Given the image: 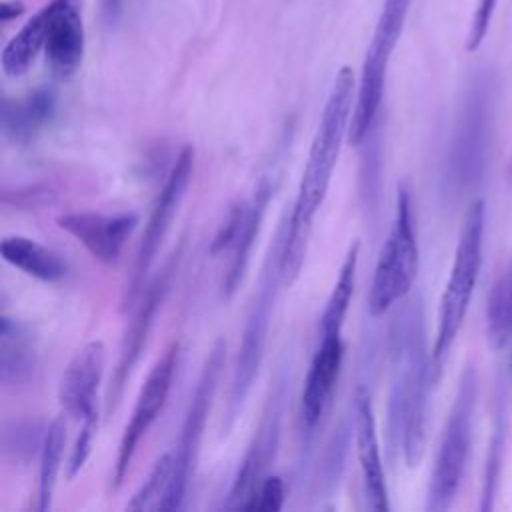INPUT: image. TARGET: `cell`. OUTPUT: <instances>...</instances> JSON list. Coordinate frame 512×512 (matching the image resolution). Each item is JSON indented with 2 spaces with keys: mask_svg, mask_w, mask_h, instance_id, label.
Returning a JSON list of instances; mask_svg holds the SVG:
<instances>
[{
  "mask_svg": "<svg viewBox=\"0 0 512 512\" xmlns=\"http://www.w3.org/2000/svg\"><path fill=\"white\" fill-rule=\"evenodd\" d=\"M56 92L48 86H40L24 98L2 100V132L14 144H30L56 116Z\"/></svg>",
  "mask_w": 512,
  "mask_h": 512,
  "instance_id": "cell-20",
  "label": "cell"
},
{
  "mask_svg": "<svg viewBox=\"0 0 512 512\" xmlns=\"http://www.w3.org/2000/svg\"><path fill=\"white\" fill-rule=\"evenodd\" d=\"M354 444H356V458L362 474L366 506L376 512L390 510L388 486H386L378 430H376L374 404L364 384H360L354 392Z\"/></svg>",
  "mask_w": 512,
  "mask_h": 512,
  "instance_id": "cell-15",
  "label": "cell"
},
{
  "mask_svg": "<svg viewBox=\"0 0 512 512\" xmlns=\"http://www.w3.org/2000/svg\"><path fill=\"white\" fill-rule=\"evenodd\" d=\"M26 10L22 0H6L0 4V22H10L14 18H18L22 12Z\"/></svg>",
  "mask_w": 512,
  "mask_h": 512,
  "instance_id": "cell-36",
  "label": "cell"
},
{
  "mask_svg": "<svg viewBox=\"0 0 512 512\" xmlns=\"http://www.w3.org/2000/svg\"><path fill=\"white\" fill-rule=\"evenodd\" d=\"M0 254L8 264L40 282H58L68 272L58 252L28 236H6L0 244Z\"/></svg>",
  "mask_w": 512,
  "mask_h": 512,
  "instance_id": "cell-22",
  "label": "cell"
},
{
  "mask_svg": "<svg viewBox=\"0 0 512 512\" xmlns=\"http://www.w3.org/2000/svg\"><path fill=\"white\" fill-rule=\"evenodd\" d=\"M102 4H104V16H106V20H108L110 24L116 22L118 16H120L122 0H102Z\"/></svg>",
  "mask_w": 512,
  "mask_h": 512,
  "instance_id": "cell-37",
  "label": "cell"
},
{
  "mask_svg": "<svg viewBox=\"0 0 512 512\" xmlns=\"http://www.w3.org/2000/svg\"><path fill=\"white\" fill-rule=\"evenodd\" d=\"M496 88V74L490 68L474 70L464 86L448 142L444 172L446 186L454 194L470 192L486 174Z\"/></svg>",
  "mask_w": 512,
  "mask_h": 512,
  "instance_id": "cell-2",
  "label": "cell"
},
{
  "mask_svg": "<svg viewBox=\"0 0 512 512\" xmlns=\"http://www.w3.org/2000/svg\"><path fill=\"white\" fill-rule=\"evenodd\" d=\"M344 360L342 332L320 334L318 348L312 356L310 368L304 378L302 398H300V418L308 434H312L326 414L332 400L336 380Z\"/></svg>",
  "mask_w": 512,
  "mask_h": 512,
  "instance_id": "cell-17",
  "label": "cell"
},
{
  "mask_svg": "<svg viewBox=\"0 0 512 512\" xmlns=\"http://www.w3.org/2000/svg\"><path fill=\"white\" fill-rule=\"evenodd\" d=\"M388 62H390L388 58L366 50L360 82L356 88L350 130H348V142L354 146L362 144L364 138L374 128V122L378 118V110L382 104V96H384Z\"/></svg>",
  "mask_w": 512,
  "mask_h": 512,
  "instance_id": "cell-21",
  "label": "cell"
},
{
  "mask_svg": "<svg viewBox=\"0 0 512 512\" xmlns=\"http://www.w3.org/2000/svg\"><path fill=\"white\" fill-rule=\"evenodd\" d=\"M106 348L100 340L86 342L60 376L58 400L66 416L82 422L98 412V388L104 376Z\"/></svg>",
  "mask_w": 512,
  "mask_h": 512,
  "instance_id": "cell-16",
  "label": "cell"
},
{
  "mask_svg": "<svg viewBox=\"0 0 512 512\" xmlns=\"http://www.w3.org/2000/svg\"><path fill=\"white\" fill-rule=\"evenodd\" d=\"M178 354H180V346H178V342H172L162 352V356L154 362L144 384L140 386L130 420H128V424L122 432L120 444H118V452H116V460H114V468H112V490H118L122 486V482L130 470V464L134 460V454L138 450L140 440L146 436L150 426L156 422V418L160 416V412L168 400L172 380L176 374V366H178Z\"/></svg>",
  "mask_w": 512,
  "mask_h": 512,
  "instance_id": "cell-12",
  "label": "cell"
},
{
  "mask_svg": "<svg viewBox=\"0 0 512 512\" xmlns=\"http://www.w3.org/2000/svg\"><path fill=\"white\" fill-rule=\"evenodd\" d=\"M478 396V376L472 364H468L458 382V390L454 394L442 440L436 452L434 468L430 474L426 510L444 512L452 506L458 488L464 478L466 462L470 456L472 444V422L474 408Z\"/></svg>",
  "mask_w": 512,
  "mask_h": 512,
  "instance_id": "cell-6",
  "label": "cell"
},
{
  "mask_svg": "<svg viewBox=\"0 0 512 512\" xmlns=\"http://www.w3.org/2000/svg\"><path fill=\"white\" fill-rule=\"evenodd\" d=\"M286 224H288V214L278 224L276 236L268 246L260 278L256 284V290L252 294V302L246 312L244 328H242V338L238 344V354L232 366V378H230V392H228V402H226V416L222 420L224 432L230 430L234 424L236 416L240 414L250 388L260 372L262 360H264V350L268 342V330H270V320H272V310L274 302L278 296V288L282 284V272H280V252H282V242L286 236Z\"/></svg>",
  "mask_w": 512,
  "mask_h": 512,
  "instance_id": "cell-4",
  "label": "cell"
},
{
  "mask_svg": "<svg viewBox=\"0 0 512 512\" xmlns=\"http://www.w3.org/2000/svg\"><path fill=\"white\" fill-rule=\"evenodd\" d=\"M226 364V340L218 338L200 370V376L196 380L194 392L190 396L178 442L174 448V472L168 486V492L160 504V510H178L184 506V496L190 486V480L194 478L198 452L206 428V420L210 414V408L214 404V396L222 378V370Z\"/></svg>",
  "mask_w": 512,
  "mask_h": 512,
  "instance_id": "cell-8",
  "label": "cell"
},
{
  "mask_svg": "<svg viewBox=\"0 0 512 512\" xmlns=\"http://www.w3.org/2000/svg\"><path fill=\"white\" fill-rule=\"evenodd\" d=\"M354 88L356 78L350 66H342L336 72L334 84L330 88L318 130L312 138L306 166L298 184V192L290 210V218L312 224L316 212L320 210L336 168L342 142L348 140L350 118L354 110Z\"/></svg>",
  "mask_w": 512,
  "mask_h": 512,
  "instance_id": "cell-3",
  "label": "cell"
},
{
  "mask_svg": "<svg viewBox=\"0 0 512 512\" xmlns=\"http://www.w3.org/2000/svg\"><path fill=\"white\" fill-rule=\"evenodd\" d=\"M54 196V192L48 188V186H42V184H32V186H26V188H18L14 192H10L8 188H4L2 192V202L8 206H24V208H36V206H42L46 202H50Z\"/></svg>",
  "mask_w": 512,
  "mask_h": 512,
  "instance_id": "cell-35",
  "label": "cell"
},
{
  "mask_svg": "<svg viewBox=\"0 0 512 512\" xmlns=\"http://www.w3.org/2000/svg\"><path fill=\"white\" fill-rule=\"evenodd\" d=\"M418 264L420 252L414 228L412 200L408 190L400 186L396 196L394 222L388 238L380 248L368 290L370 316H382L394 304L406 300L418 276Z\"/></svg>",
  "mask_w": 512,
  "mask_h": 512,
  "instance_id": "cell-7",
  "label": "cell"
},
{
  "mask_svg": "<svg viewBox=\"0 0 512 512\" xmlns=\"http://www.w3.org/2000/svg\"><path fill=\"white\" fill-rule=\"evenodd\" d=\"M358 256H360V242L354 240L348 246V252L344 256V262L340 266L338 278L332 286V292L324 304V310L320 314V334H332L342 332L350 300L356 286V270H358Z\"/></svg>",
  "mask_w": 512,
  "mask_h": 512,
  "instance_id": "cell-24",
  "label": "cell"
},
{
  "mask_svg": "<svg viewBox=\"0 0 512 512\" xmlns=\"http://www.w3.org/2000/svg\"><path fill=\"white\" fill-rule=\"evenodd\" d=\"M390 392L386 434L392 456H402L408 468L420 464L426 444L428 392L436 384L432 356L426 350L422 300L410 298L390 324Z\"/></svg>",
  "mask_w": 512,
  "mask_h": 512,
  "instance_id": "cell-1",
  "label": "cell"
},
{
  "mask_svg": "<svg viewBox=\"0 0 512 512\" xmlns=\"http://www.w3.org/2000/svg\"><path fill=\"white\" fill-rule=\"evenodd\" d=\"M194 174V148L186 144L180 154L176 156L174 166L170 168L162 190L158 192V198L154 202V208L148 216V222L144 226L132 270L128 274V282L124 288V308L134 306L140 292L146 286V278L150 274V268L158 256V250L172 226L174 216L180 210V204L186 196V190L190 186Z\"/></svg>",
  "mask_w": 512,
  "mask_h": 512,
  "instance_id": "cell-10",
  "label": "cell"
},
{
  "mask_svg": "<svg viewBox=\"0 0 512 512\" xmlns=\"http://www.w3.org/2000/svg\"><path fill=\"white\" fill-rule=\"evenodd\" d=\"M172 472H174V454L166 452L154 462L146 480L126 502V510H134V512L160 510V504H162V500L168 492L170 480H172Z\"/></svg>",
  "mask_w": 512,
  "mask_h": 512,
  "instance_id": "cell-28",
  "label": "cell"
},
{
  "mask_svg": "<svg viewBox=\"0 0 512 512\" xmlns=\"http://www.w3.org/2000/svg\"><path fill=\"white\" fill-rule=\"evenodd\" d=\"M46 430L34 420H6L2 424V452L12 460H28L42 448Z\"/></svg>",
  "mask_w": 512,
  "mask_h": 512,
  "instance_id": "cell-31",
  "label": "cell"
},
{
  "mask_svg": "<svg viewBox=\"0 0 512 512\" xmlns=\"http://www.w3.org/2000/svg\"><path fill=\"white\" fill-rule=\"evenodd\" d=\"M410 4H412V0H384L372 42L368 46V52H374V54L390 60V56L398 44V38L402 34Z\"/></svg>",
  "mask_w": 512,
  "mask_h": 512,
  "instance_id": "cell-30",
  "label": "cell"
},
{
  "mask_svg": "<svg viewBox=\"0 0 512 512\" xmlns=\"http://www.w3.org/2000/svg\"><path fill=\"white\" fill-rule=\"evenodd\" d=\"M486 334L492 348H502L512 334V272L492 282L486 300Z\"/></svg>",
  "mask_w": 512,
  "mask_h": 512,
  "instance_id": "cell-26",
  "label": "cell"
},
{
  "mask_svg": "<svg viewBox=\"0 0 512 512\" xmlns=\"http://www.w3.org/2000/svg\"><path fill=\"white\" fill-rule=\"evenodd\" d=\"M496 4L498 0H476L474 14L470 18V28L466 34V52H476L482 46L490 30L492 16L496 12Z\"/></svg>",
  "mask_w": 512,
  "mask_h": 512,
  "instance_id": "cell-34",
  "label": "cell"
},
{
  "mask_svg": "<svg viewBox=\"0 0 512 512\" xmlns=\"http://www.w3.org/2000/svg\"><path fill=\"white\" fill-rule=\"evenodd\" d=\"M510 374H512V356H510Z\"/></svg>",
  "mask_w": 512,
  "mask_h": 512,
  "instance_id": "cell-38",
  "label": "cell"
},
{
  "mask_svg": "<svg viewBox=\"0 0 512 512\" xmlns=\"http://www.w3.org/2000/svg\"><path fill=\"white\" fill-rule=\"evenodd\" d=\"M58 226L80 242L104 266H116L122 250L138 226L136 212H68L58 216Z\"/></svg>",
  "mask_w": 512,
  "mask_h": 512,
  "instance_id": "cell-14",
  "label": "cell"
},
{
  "mask_svg": "<svg viewBox=\"0 0 512 512\" xmlns=\"http://www.w3.org/2000/svg\"><path fill=\"white\" fill-rule=\"evenodd\" d=\"M286 498V484L280 476H266L258 486L248 510L256 512H278L284 506Z\"/></svg>",
  "mask_w": 512,
  "mask_h": 512,
  "instance_id": "cell-33",
  "label": "cell"
},
{
  "mask_svg": "<svg viewBox=\"0 0 512 512\" xmlns=\"http://www.w3.org/2000/svg\"><path fill=\"white\" fill-rule=\"evenodd\" d=\"M96 430H98V412L82 420L80 432L76 436V442H74L68 462H66V478L68 480H74L80 474V470L84 468V464L92 452Z\"/></svg>",
  "mask_w": 512,
  "mask_h": 512,
  "instance_id": "cell-32",
  "label": "cell"
},
{
  "mask_svg": "<svg viewBox=\"0 0 512 512\" xmlns=\"http://www.w3.org/2000/svg\"><path fill=\"white\" fill-rule=\"evenodd\" d=\"M38 372V346L32 330L6 312L0 318V384L24 388Z\"/></svg>",
  "mask_w": 512,
  "mask_h": 512,
  "instance_id": "cell-19",
  "label": "cell"
},
{
  "mask_svg": "<svg viewBox=\"0 0 512 512\" xmlns=\"http://www.w3.org/2000/svg\"><path fill=\"white\" fill-rule=\"evenodd\" d=\"M46 30V62L54 76L68 78L84 56V24L78 0H50Z\"/></svg>",
  "mask_w": 512,
  "mask_h": 512,
  "instance_id": "cell-18",
  "label": "cell"
},
{
  "mask_svg": "<svg viewBox=\"0 0 512 512\" xmlns=\"http://www.w3.org/2000/svg\"><path fill=\"white\" fill-rule=\"evenodd\" d=\"M510 170H512V160H510Z\"/></svg>",
  "mask_w": 512,
  "mask_h": 512,
  "instance_id": "cell-39",
  "label": "cell"
},
{
  "mask_svg": "<svg viewBox=\"0 0 512 512\" xmlns=\"http://www.w3.org/2000/svg\"><path fill=\"white\" fill-rule=\"evenodd\" d=\"M482 236H484V200H474L464 216L458 246L454 252L450 276L446 280L440 308L436 336L432 344V374L438 382L446 356L462 328L470 298L478 280L482 264Z\"/></svg>",
  "mask_w": 512,
  "mask_h": 512,
  "instance_id": "cell-5",
  "label": "cell"
},
{
  "mask_svg": "<svg viewBox=\"0 0 512 512\" xmlns=\"http://www.w3.org/2000/svg\"><path fill=\"white\" fill-rule=\"evenodd\" d=\"M504 444H506V410L504 398H496V414L492 424V436L488 442L484 472H482V490H480V510L488 512L494 508V496L500 480L502 460H504Z\"/></svg>",
  "mask_w": 512,
  "mask_h": 512,
  "instance_id": "cell-27",
  "label": "cell"
},
{
  "mask_svg": "<svg viewBox=\"0 0 512 512\" xmlns=\"http://www.w3.org/2000/svg\"><path fill=\"white\" fill-rule=\"evenodd\" d=\"M46 30H48V8L44 6L4 46L0 64L6 76L18 78L28 72L34 58L46 44Z\"/></svg>",
  "mask_w": 512,
  "mask_h": 512,
  "instance_id": "cell-23",
  "label": "cell"
},
{
  "mask_svg": "<svg viewBox=\"0 0 512 512\" xmlns=\"http://www.w3.org/2000/svg\"><path fill=\"white\" fill-rule=\"evenodd\" d=\"M354 438V406H352V416L344 418L338 426V430H334L324 456H322V464L318 468V480L316 486L320 492H330L344 468V458L350 446V440Z\"/></svg>",
  "mask_w": 512,
  "mask_h": 512,
  "instance_id": "cell-29",
  "label": "cell"
},
{
  "mask_svg": "<svg viewBox=\"0 0 512 512\" xmlns=\"http://www.w3.org/2000/svg\"><path fill=\"white\" fill-rule=\"evenodd\" d=\"M276 190V172H268L260 178L254 194L248 200H238L230 206L222 226L218 228L216 236L210 244V254H230L224 280H222V296L224 300H230L248 270L254 240L260 232L266 208L270 204V198Z\"/></svg>",
  "mask_w": 512,
  "mask_h": 512,
  "instance_id": "cell-9",
  "label": "cell"
},
{
  "mask_svg": "<svg viewBox=\"0 0 512 512\" xmlns=\"http://www.w3.org/2000/svg\"><path fill=\"white\" fill-rule=\"evenodd\" d=\"M66 448V422L64 416H56L44 434L40 448V464H38V510L46 512L52 506V496L56 490L58 474L62 468Z\"/></svg>",
  "mask_w": 512,
  "mask_h": 512,
  "instance_id": "cell-25",
  "label": "cell"
},
{
  "mask_svg": "<svg viewBox=\"0 0 512 512\" xmlns=\"http://www.w3.org/2000/svg\"><path fill=\"white\" fill-rule=\"evenodd\" d=\"M288 378L286 372L280 370L274 386L270 388V396L262 410V418L254 432V438L236 470L232 486L222 502L226 510H248L258 486L268 476V468L276 460L280 436H282V420H284V404H286Z\"/></svg>",
  "mask_w": 512,
  "mask_h": 512,
  "instance_id": "cell-11",
  "label": "cell"
},
{
  "mask_svg": "<svg viewBox=\"0 0 512 512\" xmlns=\"http://www.w3.org/2000/svg\"><path fill=\"white\" fill-rule=\"evenodd\" d=\"M178 258H180V250L166 260L162 270L144 286V290L138 296V304L134 308L132 320L128 324L126 336L120 346V356H118L116 368L112 372V380H110V388H108V396H106V414H110L116 408V404L122 396L124 384L128 382L134 366L138 364V360L144 352V346L148 342L150 330L156 320V314L162 308V302L166 300V296L170 292V284H172V278L178 268Z\"/></svg>",
  "mask_w": 512,
  "mask_h": 512,
  "instance_id": "cell-13",
  "label": "cell"
}]
</instances>
